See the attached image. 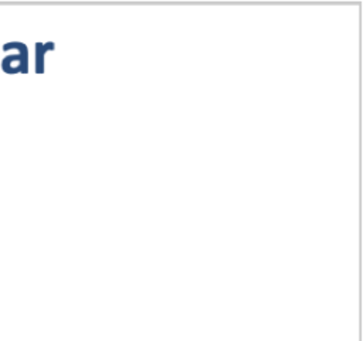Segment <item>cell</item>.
Masks as SVG:
<instances>
[{
	"label": "cell",
	"instance_id": "cell-1",
	"mask_svg": "<svg viewBox=\"0 0 363 341\" xmlns=\"http://www.w3.org/2000/svg\"><path fill=\"white\" fill-rule=\"evenodd\" d=\"M4 51H14V54L6 55L1 61V68L6 74H26L28 71V50L26 44L18 41L6 42L3 45Z\"/></svg>",
	"mask_w": 363,
	"mask_h": 341
},
{
	"label": "cell",
	"instance_id": "cell-2",
	"mask_svg": "<svg viewBox=\"0 0 363 341\" xmlns=\"http://www.w3.org/2000/svg\"><path fill=\"white\" fill-rule=\"evenodd\" d=\"M54 44L48 42V44H35V72H43L44 69V52L48 50H52Z\"/></svg>",
	"mask_w": 363,
	"mask_h": 341
}]
</instances>
